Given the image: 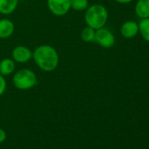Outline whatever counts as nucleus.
<instances>
[{
    "label": "nucleus",
    "mask_w": 149,
    "mask_h": 149,
    "mask_svg": "<svg viewBox=\"0 0 149 149\" xmlns=\"http://www.w3.org/2000/svg\"><path fill=\"white\" fill-rule=\"evenodd\" d=\"M6 80L4 76L0 74V97L3 96L6 91Z\"/></svg>",
    "instance_id": "obj_15"
},
{
    "label": "nucleus",
    "mask_w": 149,
    "mask_h": 149,
    "mask_svg": "<svg viewBox=\"0 0 149 149\" xmlns=\"http://www.w3.org/2000/svg\"><path fill=\"white\" fill-rule=\"evenodd\" d=\"M48 10L55 16L66 15L71 9V0H47Z\"/></svg>",
    "instance_id": "obj_4"
},
{
    "label": "nucleus",
    "mask_w": 149,
    "mask_h": 149,
    "mask_svg": "<svg viewBox=\"0 0 149 149\" xmlns=\"http://www.w3.org/2000/svg\"><path fill=\"white\" fill-rule=\"evenodd\" d=\"M6 132L3 128L0 127V144L3 143L6 139Z\"/></svg>",
    "instance_id": "obj_16"
},
{
    "label": "nucleus",
    "mask_w": 149,
    "mask_h": 149,
    "mask_svg": "<svg viewBox=\"0 0 149 149\" xmlns=\"http://www.w3.org/2000/svg\"><path fill=\"white\" fill-rule=\"evenodd\" d=\"M135 13L140 19L149 18V0H138Z\"/></svg>",
    "instance_id": "obj_11"
},
{
    "label": "nucleus",
    "mask_w": 149,
    "mask_h": 149,
    "mask_svg": "<svg viewBox=\"0 0 149 149\" xmlns=\"http://www.w3.org/2000/svg\"><path fill=\"white\" fill-rule=\"evenodd\" d=\"M15 61L12 58H5L0 61V74L6 77L12 74L15 70Z\"/></svg>",
    "instance_id": "obj_10"
},
{
    "label": "nucleus",
    "mask_w": 149,
    "mask_h": 149,
    "mask_svg": "<svg viewBox=\"0 0 149 149\" xmlns=\"http://www.w3.org/2000/svg\"><path fill=\"white\" fill-rule=\"evenodd\" d=\"M84 20L88 26L95 30L104 27L108 20V11L100 4L90 6L85 10Z\"/></svg>",
    "instance_id": "obj_2"
},
{
    "label": "nucleus",
    "mask_w": 149,
    "mask_h": 149,
    "mask_svg": "<svg viewBox=\"0 0 149 149\" xmlns=\"http://www.w3.org/2000/svg\"><path fill=\"white\" fill-rule=\"evenodd\" d=\"M36 65L45 72H52L59 65L60 57L57 50L50 45H40L33 52V58Z\"/></svg>",
    "instance_id": "obj_1"
},
{
    "label": "nucleus",
    "mask_w": 149,
    "mask_h": 149,
    "mask_svg": "<svg viewBox=\"0 0 149 149\" xmlns=\"http://www.w3.org/2000/svg\"><path fill=\"white\" fill-rule=\"evenodd\" d=\"M115 40V36L110 30L104 27L96 30L95 41L100 47L104 48H110L114 46Z\"/></svg>",
    "instance_id": "obj_5"
},
{
    "label": "nucleus",
    "mask_w": 149,
    "mask_h": 149,
    "mask_svg": "<svg viewBox=\"0 0 149 149\" xmlns=\"http://www.w3.org/2000/svg\"><path fill=\"white\" fill-rule=\"evenodd\" d=\"M116 2L119 3V4H123V5H125V4H129L131 2H132L133 0H115Z\"/></svg>",
    "instance_id": "obj_17"
},
{
    "label": "nucleus",
    "mask_w": 149,
    "mask_h": 149,
    "mask_svg": "<svg viewBox=\"0 0 149 149\" xmlns=\"http://www.w3.org/2000/svg\"><path fill=\"white\" fill-rule=\"evenodd\" d=\"M19 0H0V13L4 15L12 14L18 7Z\"/></svg>",
    "instance_id": "obj_9"
},
{
    "label": "nucleus",
    "mask_w": 149,
    "mask_h": 149,
    "mask_svg": "<svg viewBox=\"0 0 149 149\" xmlns=\"http://www.w3.org/2000/svg\"><path fill=\"white\" fill-rule=\"evenodd\" d=\"M15 30L14 23L9 19H0V39L6 40L10 38Z\"/></svg>",
    "instance_id": "obj_8"
},
{
    "label": "nucleus",
    "mask_w": 149,
    "mask_h": 149,
    "mask_svg": "<svg viewBox=\"0 0 149 149\" xmlns=\"http://www.w3.org/2000/svg\"><path fill=\"white\" fill-rule=\"evenodd\" d=\"M89 7V0H71V9L77 12L85 11Z\"/></svg>",
    "instance_id": "obj_14"
},
{
    "label": "nucleus",
    "mask_w": 149,
    "mask_h": 149,
    "mask_svg": "<svg viewBox=\"0 0 149 149\" xmlns=\"http://www.w3.org/2000/svg\"><path fill=\"white\" fill-rule=\"evenodd\" d=\"M139 33L146 41L149 42V18L140 19L139 22Z\"/></svg>",
    "instance_id": "obj_12"
},
{
    "label": "nucleus",
    "mask_w": 149,
    "mask_h": 149,
    "mask_svg": "<svg viewBox=\"0 0 149 149\" xmlns=\"http://www.w3.org/2000/svg\"><path fill=\"white\" fill-rule=\"evenodd\" d=\"M121 35L125 39H132L139 33V24L133 20L125 21L120 28Z\"/></svg>",
    "instance_id": "obj_7"
},
{
    "label": "nucleus",
    "mask_w": 149,
    "mask_h": 149,
    "mask_svg": "<svg viewBox=\"0 0 149 149\" xmlns=\"http://www.w3.org/2000/svg\"><path fill=\"white\" fill-rule=\"evenodd\" d=\"M13 85L20 91H27L37 84V76L29 68H22L15 72L13 77Z\"/></svg>",
    "instance_id": "obj_3"
},
{
    "label": "nucleus",
    "mask_w": 149,
    "mask_h": 149,
    "mask_svg": "<svg viewBox=\"0 0 149 149\" xmlns=\"http://www.w3.org/2000/svg\"><path fill=\"white\" fill-rule=\"evenodd\" d=\"M33 58V52L26 46H17L12 51V59L15 62L26 63Z\"/></svg>",
    "instance_id": "obj_6"
},
{
    "label": "nucleus",
    "mask_w": 149,
    "mask_h": 149,
    "mask_svg": "<svg viewBox=\"0 0 149 149\" xmlns=\"http://www.w3.org/2000/svg\"><path fill=\"white\" fill-rule=\"evenodd\" d=\"M95 35H96V30L88 26L84 27L81 33V38L84 42L95 41Z\"/></svg>",
    "instance_id": "obj_13"
}]
</instances>
